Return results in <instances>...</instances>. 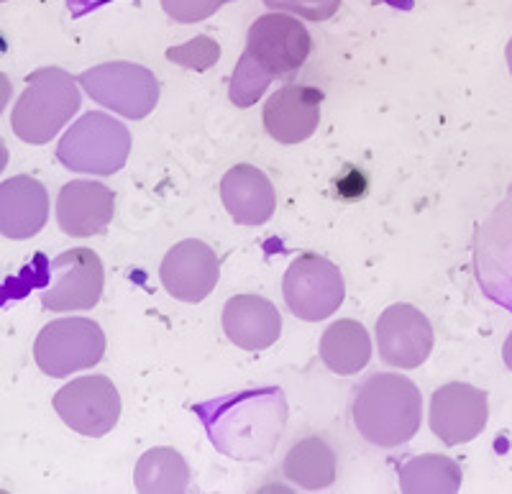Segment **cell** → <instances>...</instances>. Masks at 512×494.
<instances>
[{"instance_id":"6da1fadb","label":"cell","mask_w":512,"mask_h":494,"mask_svg":"<svg viewBox=\"0 0 512 494\" xmlns=\"http://www.w3.org/2000/svg\"><path fill=\"white\" fill-rule=\"evenodd\" d=\"M221 454L239 461L267 459L287 423V402L277 387L244 390L192 407Z\"/></svg>"},{"instance_id":"7a4b0ae2","label":"cell","mask_w":512,"mask_h":494,"mask_svg":"<svg viewBox=\"0 0 512 494\" xmlns=\"http://www.w3.org/2000/svg\"><path fill=\"white\" fill-rule=\"evenodd\" d=\"M351 418L364 441L379 448H397L420 431L423 395L413 379L379 372L356 387Z\"/></svg>"},{"instance_id":"3957f363","label":"cell","mask_w":512,"mask_h":494,"mask_svg":"<svg viewBox=\"0 0 512 494\" xmlns=\"http://www.w3.org/2000/svg\"><path fill=\"white\" fill-rule=\"evenodd\" d=\"M80 88L70 72L39 67L26 77L24 95L13 105V134L26 144H49L80 111Z\"/></svg>"},{"instance_id":"277c9868","label":"cell","mask_w":512,"mask_h":494,"mask_svg":"<svg viewBox=\"0 0 512 494\" xmlns=\"http://www.w3.org/2000/svg\"><path fill=\"white\" fill-rule=\"evenodd\" d=\"M131 154V134L121 121L108 113H85L62 136L57 159L82 175H116Z\"/></svg>"},{"instance_id":"5b68a950","label":"cell","mask_w":512,"mask_h":494,"mask_svg":"<svg viewBox=\"0 0 512 494\" xmlns=\"http://www.w3.org/2000/svg\"><path fill=\"white\" fill-rule=\"evenodd\" d=\"M105 354L103 328L88 318L52 320L41 328L34 343L36 367L47 377H70L95 367Z\"/></svg>"},{"instance_id":"8992f818","label":"cell","mask_w":512,"mask_h":494,"mask_svg":"<svg viewBox=\"0 0 512 494\" xmlns=\"http://www.w3.org/2000/svg\"><path fill=\"white\" fill-rule=\"evenodd\" d=\"M95 103L131 121H141L157 108L159 80L152 70L134 62H108L77 77Z\"/></svg>"},{"instance_id":"52a82bcc","label":"cell","mask_w":512,"mask_h":494,"mask_svg":"<svg viewBox=\"0 0 512 494\" xmlns=\"http://www.w3.org/2000/svg\"><path fill=\"white\" fill-rule=\"evenodd\" d=\"M282 292L290 313L308 323L326 320L341 308L346 297L344 274L326 256L303 254L287 267Z\"/></svg>"},{"instance_id":"ba28073f","label":"cell","mask_w":512,"mask_h":494,"mask_svg":"<svg viewBox=\"0 0 512 494\" xmlns=\"http://www.w3.org/2000/svg\"><path fill=\"white\" fill-rule=\"evenodd\" d=\"M105 272L93 249L77 246L49 264V282L41 290V305L52 313L90 310L103 295Z\"/></svg>"},{"instance_id":"9c48e42d","label":"cell","mask_w":512,"mask_h":494,"mask_svg":"<svg viewBox=\"0 0 512 494\" xmlns=\"http://www.w3.org/2000/svg\"><path fill=\"white\" fill-rule=\"evenodd\" d=\"M54 410L72 431L88 438L108 436L121 418V395L103 374L72 379L54 395Z\"/></svg>"},{"instance_id":"30bf717a","label":"cell","mask_w":512,"mask_h":494,"mask_svg":"<svg viewBox=\"0 0 512 494\" xmlns=\"http://www.w3.org/2000/svg\"><path fill=\"white\" fill-rule=\"evenodd\" d=\"M310 49L313 39L308 29L285 11L259 16L246 36V54H251L274 77L295 75L310 57Z\"/></svg>"},{"instance_id":"8fae6325","label":"cell","mask_w":512,"mask_h":494,"mask_svg":"<svg viewBox=\"0 0 512 494\" xmlns=\"http://www.w3.org/2000/svg\"><path fill=\"white\" fill-rule=\"evenodd\" d=\"M433 326L415 305L397 303L377 320L379 359L387 367L418 369L433 351Z\"/></svg>"},{"instance_id":"7c38bea8","label":"cell","mask_w":512,"mask_h":494,"mask_svg":"<svg viewBox=\"0 0 512 494\" xmlns=\"http://www.w3.org/2000/svg\"><path fill=\"white\" fill-rule=\"evenodd\" d=\"M489 418L487 392L466 382H448L433 392L431 428L446 446H464L482 436Z\"/></svg>"},{"instance_id":"4fadbf2b","label":"cell","mask_w":512,"mask_h":494,"mask_svg":"<svg viewBox=\"0 0 512 494\" xmlns=\"http://www.w3.org/2000/svg\"><path fill=\"white\" fill-rule=\"evenodd\" d=\"M159 277H162L164 290L175 300L200 303L216 290L218 277H221V262L208 244L187 239L167 251Z\"/></svg>"},{"instance_id":"5bb4252c","label":"cell","mask_w":512,"mask_h":494,"mask_svg":"<svg viewBox=\"0 0 512 494\" xmlns=\"http://www.w3.org/2000/svg\"><path fill=\"white\" fill-rule=\"evenodd\" d=\"M116 213L111 187L93 180H75L59 190L57 223L72 239H90L108 231Z\"/></svg>"},{"instance_id":"9a60e30c","label":"cell","mask_w":512,"mask_h":494,"mask_svg":"<svg viewBox=\"0 0 512 494\" xmlns=\"http://www.w3.org/2000/svg\"><path fill=\"white\" fill-rule=\"evenodd\" d=\"M323 93L310 85H285L264 105V128L280 144H303L318 131Z\"/></svg>"},{"instance_id":"2e32d148","label":"cell","mask_w":512,"mask_h":494,"mask_svg":"<svg viewBox=\"0 0 512 494\" xmlns=\"http://www.w3.org/2000/svg\"><path fill=\"white\" fill-rule=\"evenodd\" d=\"M47 187L29 175H16L0 182V236L26 241L47 226Z\"/></svg>"},{"instance_id":"e0dca14e","label":"cell","mask_w":512,"mask_h":494,"mask_svg":"<svg viewBox=\"0 0 512 494\" xmlns=\"http://www.w3.org/2000/svg\"><path fill=\"white\" fill-rule=\"evenodd\" d=\"M223 331L239 349L264 351L282 336V315L267 297L236 295L223 308Z\"/></svg>"},{"instance_id":"ac0fdd59","label":"cell","mask_w":512,"mask_h":494,"mask_svg":"<svg viewBox=\"0 0 512 494\" xmlns=\"http://www.w3.org/2000/svg\"><path fill=\"white\" fill-rule=\"evenodd\" d=\"M221 200L239 226H262L277 208L272 182L254 164H236L228 169L221 180Z\"/></svg>"},{"instance_id":"d6986e66","label":"cell","mask_w":512,"mask_h":494,"mask_svg":"<svg viewBox=\"0 0 512 494\" xmlns=\"http://www.w3.org/2000/svg\"><path fill=\"white\" fill-rule=\"evenodd\" d=\"M320 359L333 374H359L372 359V341L359 320H336L320 338Z\"/></svg>"},{"instance_id":"ffe728a7","label":"cell","mask_w":512,"mask_h":494,"mask_svg":"<svg viewBox=\"0 0 512 494\" xmlns=\"http://www.w3.org/2000/svg\"><path fill=\"white\" fill-rule=\"evenodd\" d=\"M285 477L308 492L328 489L336 482L338 464L331 443L320 436H305L287 451L282 464Z\"/></svg>"},{"instance_id":"44dd1931","label":"cell","mask_w":512,"mask_h":494,"mask_svg":"<svg viewBox=\"0 0 512 494\" xmlns=\"http://www.w3.org/2000/svg\"><path fill=\"white\" fill-rule=\"evenodd\" d=\"M134 484L144 494H182L190 487V469L175 448H152L136 464Z\"/></svg>"},{"instance_id":"7402d4cb","label":"cell","mask_w":512,"mask_h":494,"mask_svg":"<svg viewBox=\"0 0 512 494\" xmlns=\"http://www.w3.org/2000/svg\"><path fill=\"white\" fill-rule=\"evenodd\" d=\"M405 494H456L461 489V466L438 454L415 456L397 471Z\"/></svg>"},{"instance_id":"603a6c76","label":"cell","mask_w":512,"mask_h":494,"mask_svg":"<svg viewBox=\"0 0 512 494\" xmlns=\"http://www.w3.org/2000/svg\"><path fill=\"white\" fill-rule=\"evenodd\" d=\"M274 75H269L262 64L256 62L251 54H241L236 70L231 77V88H228V98L236 108H251L256 100L262 98L264 90L272 85Z\"/></svg>"},{"instance_id":"cb8c5ba5","label":"cell","mask_w":512,"mask_h":494,"mask_svg":"<svg viewBox=\"0 0 512 494\" xmlns=\"http://www.w3.org/2000/svg\"><path fill=\"white\" fill-rule=\"evenodd\" d=\"M167 59L182 64L187 70L205 72L221 59V47L213 39H208V36H195V39H190L182 47L167 49Z\"/></svg>"},{"instance_id":"d4e9b609","label":"cell","mask_w":512,"mask_h":494,"mask_svg":"<svg viewBox=\"0 0 512 494\" xmlns=\"http://www.w3.org/2000/svg\"><path fill=\"white\" fill-rule=\"evenodd\" d=\"M264 6L272 11H285L297 18H308V21H328L338 13L341 0H264Z\"/></svg>"},{"instance_id":"484cf974","label":"cell","mask_w":512,"mask_h":494,"mask_svg":"<svg viewBox=\"0 0 512 494\" xmlns=\"http://www.w3.org/2000/svg\"><path fill=\"white\" fill-rule=\"evenodd\" d=\"M228 0H162V8L177 24H198L210 18Z\"/></svg>"},{"instance_id":"4316f807","label":"cell","mask_w":512,"mask_h":494,"mask_svg":"<svg viewBox=\"0 0 512 494\" xmlns=\"http://www.w3.org/2000/svg\"><path fill=\"white\" fill-rule=\"evenodd\" d=\"M336 190H338V195L346 200L361 198V195L367 192V175H364V172H359L356 167H349L346 169V175L338 177L336 180Z\"/></svg>"},{"instance_id":"83f0119b","label":"cell","mask_w":512,"mask_h":494,"mask_svg":"<svg viewBox=\"0 0 512 494\" xmlns=\"http://www.w3.org/2000/svg\"><path fill=\"white\" fill-rule=\"evenodd\" d=\"M11 95H13V85L3 72H0V113L6 111L8 103H11Z\"/></svg>"},{"instance_id":"f1b7e54d","label":"cell","mask_w":512,"mask_h":494,"mask_svg":"<svg viewBox=\"0 0 512 494\" xmlns=\"http://www.w3.org/2000/svg\"><path fill=\"white\" fill-rule=\"evenodd\" d=\"M502 359H505L507 369L512 372V333L507 336V341H505V349H502Z\"/></svg>"},{"instance_id":"f546056e","label":"cell","mask_w":512,"mask_h":494,"mask_svg":"<svg viewBox=\"0 0 512 494\" xmlns=\"http://www.w3.org/2000/svg\"><path fill=\"white\" fill-rule=\"evenodd\" d=\"M6 167H8V149H6V144L0 141V172H3Z\"/></svg>"},{"instance_id":"4dcf8cb0","label":"cell","mask_w":512,"mask_h":494,"mask_svg":"<svg viewBox=\"0 0 512 494\" xmlns=\"http://www.w3.org/2000/svg\"><path fill=\"white\" fill-rule=\"evenodd\" d=\"M8 52V41H6V34L0 31V54H6Z\"/></svg>"},{"instance_id":"1f68e13d","label":"cell","mask_w":512,"mask_h":494,"mask_svg":"<svg viewBox=\"0 0 512 494\" xmlns=\"http://www.w3.org/2000/svg\"><path fill=\"white\" fill-rule=\"evenodd\" d=\"M505 57H507V67H510V72H512V39H510V44H507Z\"/></svg>"},{"instance_id":"d6a6232c","label":"cell","mask_w":512,"mask_h":494,"mask_svg":"<svg viewBox=\"0 0 512 494\" xmlns=\"http://www.w3.org/2000/svg\"><path fill=\"white\" fill-rule=\"evenodd\" d=\"M0 3H6V0H0Z\"/></svg>"}]
</instances>
